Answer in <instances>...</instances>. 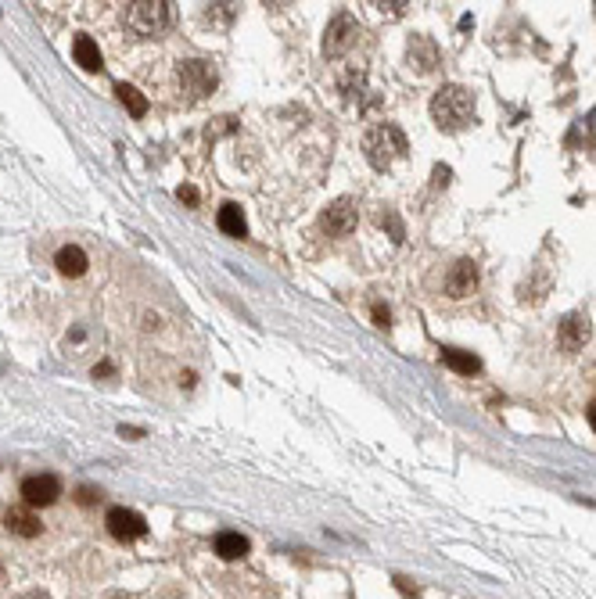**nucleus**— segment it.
I'll list each match as a JSON object with an SVG mask.
<instances>
[{
	"label": "nucleus",
	"instance_id": "f257e3e1",
	"mask_svg": "<svg viewBox=\"0 0 596 599\" xmlns=\"http://www.w3.org/2000/svg\"><path fill=\"white\" fill-rule=\"evenodd\" d=\"M432 119L446 133H457V130L471 126V119H474V94L467 87H460V83H449V87L435 91V98H432Z\"/></svg>",
	"mask_w": 596,
	"mask_h": 599
},
{
	"label": "nucleus",
	"instance_id": "f03ea898",
	"mask_svg": "<svg viewBox=\"0 0 596 599\" xmlns=\"http://www.w3.org/2000/svg\"><path fill=\"white\" fill-rule=\"evenodd\" d=\"M406 151H409L406 133H402L395 122H377V126H370L367 137H363V154H367V162H370L374 169H381V173H385V169H392L395 162H402Z\"/></svg>",
	"mask_w": 596,
	"mask_h": 599
},
{
	"label": "nucleus",
	"instance_id": "7ed1b4c3",
	"mask_svg": "<svg viewBox=\"0 0 596 599\" xmlns=\"http://www.w3.org/2000/svg\"><path fill=\"white\" fill-rule=\"evenodd\" d=\"M126 26L137 36H155L169 26V4L165 0H133L126 4Z\"/></svg>",
	"mask_w": 596,
	"mask_h": 599
},
{
	"label": "nucleus",
	"instance_id": "20e7f679",
	"mask_svg": "<svg viewBox=\"0 0 596 599\" xmlns=\"http://www.w3.org/2000/svg\"><path fill=\"white\" fill-rule=\"evenodd\" d=\"M356 40H360V22L349 12H342V15L330 19V26L323 33V54L327 58H346L356 47Z\"/></svg>",
	"mask_w": 596,
	"mask_h": 599
},
{
	"label": "nucleus",
	"instance_id": "39448f33",
	"mask_svg": "<svg viewBox=\"0 0 596 599\" xmlns=\"http://www.w3.org/2000/svg\"><path fill=\"white\" fill-rule=\"evenodd\" d=\"M356 223H360V205H356L353 198H338V201H330V205L323 209V216H320V226H323L330 237H346V233H353Z\"/></svg>",
	"mask_w": 596,
	"mask_h": 599
},
{
	"label": "nucleus",
	"instance_id": "423d86ee",
	"mask_svg": "<svg viewBox=\"0 0 596 599\" xmlns=\"http://www.w3.org/2000/svg\"><path fill=\"white\" fill-rule=\"evenodd\" d=\"M105 524H108L112 539H119V542H137V539L147 535L144 517H140L137 509H126V506H112L108 517H105Z\"/></svg>",
	"mask_w": 596,
	"mask_h": 599
},
{
	"label": "nucleus",
	"instance_id": "0eeeda50",
	"mask_svg": "<svg viewBox=\"0 0 596 599\" xmlns=\"http://www.w3.org/2000/svg\"><path fill=\"white\" fill-rule=\"evenodd\" d=\"M58 495H61V481L54 474H33V477L22 481V499H26L29 509L33 506H51Z\"/></svg>",
	"mask_w": 596,
	"mask_h": 599
},
{
	"label": "nucleus",
	"instance_id": "6e6552de",
	"mask_svg": "<svg viewBox=\"0 0 596 599\" xmlns=\"http://www.w3.org/2000/svg\"><path fill=\"white\" fill-rule=\"evenodd\" d=\"M180 83L191 98H205L216 87V72L205 61H180Z\"/></svg>",
	"mask_w": 596,
	"mask_h": 599
},
{
	"label": "nucleus",
	"instance_id": "1a4fd4ad",
	"mask_svg": "<svg viewBox=\"0 0 596 599\" xmlns=\"http://www.w3.org/2000/svg\"><path fill=\"white\" fill-rule=\"evenodd\" d=\"M557 341H560V349L564 352H578L585 341H589V316L582 312H568L557 327Z\"/></svg>",
	"mask_w": 596,
	"mask_h": 599
},
{
	"label": "nucleus",
	"instance_id": "9d476101",
	"mask_svg": "<svg viewBox=\"0 0 596 599\" xmlns=\"http://www.w3.org/2000/svg\"><path fill=\"white\" fill-rule=\"evenodd\" d=\"M474 288H478V266L471 259L453 263V270L446 273V295L449 298H467Z\"/></svg>",
	"mask_w": 596,
	"mask_h": 599
},
{
	"label": "nucleus",
	"instance_id": "9b49d317",
	"mask_svg": "<svg viewBox=\"0 0 596 599\" xmlns=\"http://www.w3.org/2000/svg\"><path fill=\"white\" fill-rule=\"evenodd\" d=\"M406 61H409V68L420 72V75L435 72V65H439V47H435V40H432V36H413V40H409V51H406Z\"/></svg>",
	"mask_w": 596,
	"mask_h": 599
},
{
	"label": "nucleus",
	"instance_id": "f8f14e48",
	"mask_svg": "<svg viewBox=\"0 0 596 599\" xmlns=\"http://www.w3.org/2000/svg\"><path fill=\"white\" fill-rule=\"evenodd\" d=\"M72 58H75L79 68H87V72H101L105 68V58H101V51H98V43L91 36H75L72 40Z\"/></svg>",
	"mask_w": 596,
	"mask_h": 599
},
{
	"label": "nucleus",
	"instance_id": "ddd939ff",
	"mask_svg": "<svg viewBox=\"0 0 596 599\" xmlns=\"http://www.w3.org/2000/svg\"><path fill=\"white\" fill-rule=\"evenodd\" d=\"M40 517L29 513V506H19V509H8V532L22 535V539H36L40 535Z\"/></svg>",
	"mask_w": 596,
	"mask_h": 599
},
{
	"label": "nucleus",
	"instance_id": "4468645a",
	"mask_svg": "<svg viewBox=\"0 0 596 599\" xmlns=\"http://www.w3.org/2000/svg\"><path fill=\"white\" fill-rule=\"evenodd\" d=\"M54 266L65 273V277H83V273H87V251H83V248H75V244H68V248H61L58 251V259H54Z\"/></svg>",
	"mask_w": 596,
	"mask_h": 599
},
{
	"label": "nucleus",
	"instance_id": "2eb2a0df",
	"mask_svg": "<svg viewBox=\"0 0 596 599\" xmlns=\"http://www.w3.org/2000/svg\"><path fill=\"white\" fill-rule=\"evenodd\" d=\"M216 223H219V230H223L226 237H244V233H248V223H244V212H241V205H234V201H226V205L219 209V216H216Z\"/></svg>",
	"mask_w": 596,
	"mask_h": 599
},
{
	"label": "nucleus",
	"instance_id": "dca6fc26",
	"mask_svg": "<svg viewBox=\"0 0 596 599\" xmlns=\"http://www.w3.org/2000/svg\"><path fill=\"white\" fill-rule=\"evenodd\" d=\"M442 363H446L449 370L464 374V377H471V374L481 370V359H478L474 352H464V349H442Z\"/></svg>",
	"mask_w": 596,
	"mask_h": 599
},
{
	"label": "nucleus",
	"instance_id": "f3484780",
	"mask_svg": "<svg viewBox=\"0 0 596 599\" xmlns=\"http://www.w3.org/2000/svg\"><path fill=\"white\" fill-rule=\"evenodd\" d=\"M216 553H219V560H241L248 553V539L237 535V532H219L216 535Z\"/></svg>",
	"mask_w": 596,
	"mask_h": 599
},
{
	"label": "nucleus",
	"instance_id": "a211bd4d",
	"mask_svg": "<svg viewBox=\"0 0 596 599\" xmlns=\"http://www.w3.org/2000/svg\"><path fill=\"white\" fill-rule=\"evenodd\" d=\"M115 94H119V101L130 108L133 119H144V115H147V98H144L137 87H130V83H115Z\"/></svg>",
	"mask_w": 596,
	"mask_h": 599
},
{
	"label": "nucleus",
	"instance_id": "6ab92c4d",
	"mask_svg": "<svg viewBox=\"0 0 596 599\" xmlns=\"http://www.w3.org/2000/svg\"><path fill=\"white\" fill-rule=\"evenodd\" d=\"M342 91H346L349 98H360V91H363V72H349V75L342 79Z\"/></svg>",
	"mask_w": 596,
	"mask_h": 599
},
{
	"label": "nucleus",
	"instance_id": "aec40b11",
	"mask_svg": "<svg viewBox=\"0 0 596 599\" xmlns=\"http://www.w3.org/2000/svg\"><path fill=\"white\" fill-rule=\"evenodd\" d=\"M377 223H381V226H388V230H392V237H395V240H402V223H399V219H395V212H392V209H385V212H381V216H377Z\"/></svg>",
	"mask_w": 596,
	"mask_h": 599
},
{
	"label": "nucleus",
	"instance_id": "412c9836",
	"mask_svg": "<svg viewBox=\"0 0 596 599\" xmlns=\"http://www.w3.org/2000/svg\"><path fill=\"white\" fill-rule=\"evenodd\" d=\"M374 8H377L381 15H392V19H399V15H402V12L409 8V4H406V0H388V4L381 0V4H374Z\"/></svg>",
	"mask_w": 596,
	"mask_h": 599
},
{
	"label": "nucleus",
	"instance_id": "4be33fe9",
	"mask_svg": "<svg viewBox=\"0 0 596 599\" xmlns=\"http://www.w3.org/2000/svg\"><path fill=\"white\" fill-rule=\"evenodd\" d=\"M75 499H79V506H94V502L101 499V492H94V488H79Z\"/></svg>",
	"mask_w": 596,
	"mask_h": 599
},
{
	"label": "nucleus",
	"instance_id": "5701e85b",
	"mask_svg": "<svg viewBox=\"0 0 596 599\" xmlns=\"http://www.w3.org/2000/svg\"><path fill=\"white\" fill-rule=\"evenodd\" d=\"M177 198H180V201H187V205H198V191H195V187H180V191H177Z\"/></svg>",
	"mask_w": 596,
	"mask_h": 599
},
{
	"label": "nucleus",
	"instance_id": "b1692460",
	"mask_svg": "<svg viewBox=\"0 0 596 599\" xmlns=\"http://www.w3.org/2000/svg\"><path fill=\"white\" fill-rule=\"evenodd\" d=\"M388 319H392V312H388L385 305H374V323H377V327H388Z\"/></svg>",
	"mask_w": 596,
	"mask_h": 599
},
{
	"label": "nucleus",
	"instance_id": "393cba45",
	"mask_svg": "<svg viewBox=\"0 0 596 599\" xmlns=\"http://www.w3.org/2000/svg\"><path fill=\"white\" fill-rule=\"evenodd\" d=\"M115 370H112V363H101V366H94V377H112Z\"/></svg>",
	"mask_w": 596,
	"mask_h": 599
},
{
	"label": "nucleus",
	"instance_id": "a878e982",
	"mask_svg": "<svg viewBox=\"0 0 596 599\" xmlns=\"http://www.w3.org/2000/svg\"><path fill=\"white\" fill-rule=\"evenodd\" d=\"M19 599H51L47 592H26V595H19Z\"/></svg>",
	"mask_w": 596,
	"mask_h": 599
},
{
	"label": "nucleus",
	"instance_id": "bb28decb",
	"mask_svg": "<svg viewBox=\"0 0 596 599\" xmlns=\"http://www.w3.org/2000/svg\"><path fill=\"white\" fill-rule=\"evenodd\" d=\"M589 427H592V431H596V402L589 406Z\"/></svg>",
	"mask_w": 596,
	"mask_h": 599
},
{
	"label": "nucleus",
	"instance_id": "cd10ccee",
	"mask_svg": "<svg viewBox=\"0 0 596 599\" xmlns=\"http://www.w3.org/2000/svg\"><path fill=\"white\" fill-rule=\"evenodd\" d=\"M105 599H130V595H126V592H108Z\"/></svg>",
	"mask_w": 596,
	"mask_h": 599
},
{
	"label": "nucleus",
	"instance_id": "c85d7f7f",
	"mask_svg": "<svg viewBox=\"0 0 596 599\" xmlns=\"http://www.w3.org/2000/svg\"><path fill=\"white\" fill-rule=\"evenodd\" d=\"M0 578H4V571H0Z\"/></svg>",
	"mask_w": 596,
	"mask_h": 599
}]
</instances>
